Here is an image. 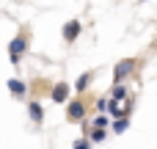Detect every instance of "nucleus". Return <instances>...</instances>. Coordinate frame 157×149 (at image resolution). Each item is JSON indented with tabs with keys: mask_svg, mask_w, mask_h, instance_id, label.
Returning a JSON list of instances; mask_svg holds the SVG:
<instances>
[{
	"mask_svg": "<svg viewBox=\"0 0 157 149\" xmlns=\"http://www.w3.org/2000/svg\"><path fill=\"white\" fill-rule=\"evenodd\" d=\"M28 53H30V33L22 28V30L8 41V61H11V66H19Z\"/></svg>",
	"mask_w": 157,
	"mask_h": 149,
	"instance_id": "f257e3e1",
	"label": "nucleus"
},
{
	"mask_svg": "<svg viewBox=\"0 0 157 149\" xmlns=\"http://www.w3.org/2000/svg\"><path fill=\"white\" fill-rule=\"evenodd\" d=\"M6 88H8V94H11L14 100H19V102L25 100V102H28V83H25L22 77H8V80H6Z\"/></svg>",
	"mask_w": 157,
	"mask_h": 149,
	"instance_id": "423d86ee",
	"label": "nucleus"
},
{
	"mask_svg": "<svg viewBox=\"0 0 157 149\" xmlns=\"http://www.w3.org/2000/svg\"><path fill=\"white\" fill-rule=\"evenodd\" d=\"M141 69V58H121L113 66V86H124L135 72Z\"/></svg>",
	"mask_w": 157,
	"mask_h": 149,
	"instance_id": "f03ea898",
	"label": "nucleus"
},
{
	"mask_svg": "<svg viewBox=\"0 0 157 149\" xmlns=\"http://www.w3.org/2000/svg\"><path fill=\"white\" fill-rule=\"evenodd\" d=\"M28 119H30L36 127H41V124H44V108H41V102H39V100H28Z\"/></svg>",
	"mask_w": 157,
	"mask_h": 149,
	"instance_id": "0eeeda50",
	"label": "nucleus"
},
{
	"mask_svg": "<svg viewBox=\"0 0 157 149\" xmlns=\"http://www.w3.org/2000/svg\"><path fill=\"white\" fill-rule=\"evenodd\" d=\"M91 127H94V130H108V127H110V119H108L105 113H99V116L91 119Z\"/></svg>",
	"mask_w": 157,
	"mask_h": 149,
	"instance_id": "9b49d317",
	"label": "nucleus"
},
{
	"mask_svg": "<svg viewBox=\"0 0 157 149\" xmlns=\"http://www.w3.org/2000/svg\"><path fill=\"white\" fill-rule=\"evenodd\" d=\"M108 102H110L108 94H105V97H97V100H94V113H97V116H99V113L108 116Z\"/></svg>",
	"mask_w": 157,
	"mask_h": 149,
	"instance_id": "9d476101",
	"label": "nucleus"
},
{
	"mask_svg": "<svg viewBox=\"0 0 157 149\" xmlns=\"http://www.w3.org/2000/svg\"><path fill=\"white\" fill-rule=\"evenodd\" d=\"M94 75L97 72H83V75H77V80H75V91H77V97H83L86 91H88V86H91V80H94Z\"/></svg>",
	"mask_w": 157,
	"mask_h": 149,
	"instance_id": "6e6552de",
	"label": "nucleus"
},
{
	"mask_svg": "<svg viewBox=\"0 0 157 149\" xmlns=\"http://www.w3.org/2000/svg\"><path fill=\"white\" fill-rule=\"evenodd\" d=\"M69 100H72V86H69L66 80H58V83L50 86V102H55V105H66Z\"/></svg>",
	"mask_w": 157,
	"mask_h": 149,
	"instance_id": "20e7f679",
	"label": "nucleus"
},
{
	"mask_svg": "<svg viewBox=\"0 0 157 149\" xmlns=\"http://www.w3.org/2000/svg\"><path fill=\"white\" fill-rule=\"evenodd\" d=\"M80 33H83V22H80V19H66V22H63V28H61V39H63L66 44L77 41V39H80Z\"/></svg>",
	"mask_w": 157,
	"mask_h": 149,
	"instance_id": "39448f33",
	"label": "nucleus"
},
{
	"mask_svg": "<svg viewBox=\"0 0 157 149\" xmlns=\"http://www.w3.org/2000/svg\"><path fill=\"white\" fill-rule=\"evenodd\" d=\"M72 149H94V147H91V141H88V138H83V135H80V138H75Z\"/></svg>",
	"mask_w": 157,
	"mask_h": 149,
	"instance_id": "4468645a",
	"label": "nucleus"
},
{
	"mask_svg": "<svg viewBox=\"0 0 157 149\" xmlns=\"http://www.w3.org/2000/svg\"><path fill=\"white\" fill-rule=\"evenodd\" d=\"M127 130H130V119H119V122H110V133L121 135V133H127Z\"/></svg>",
	"mask_w": 157,
	"mask_h": 149,
	"instance_id": "f8f14e48",
	"label": "nucleus"
},
{
	"mask_svg": "<svg viewBox=\"0 0 157 149\" xmlns=\"http://www.w3.org/2000/svg\"><path fill=\"white\" fill-rule=\"evenodd\" d=\"M127 97H130L127 86H110V91H108V100H113V102H124Z\"/></svg>",
	"mask_w": 157,
	"mask_h": 149,
	"instance_id": "1a4fd4ad",
	"label": "nucleus"
},
{
	"mask_svg": "<svg viewBox=\"0 0 157 149\" xmlns=\"http://www.w3.org/2000/svg\"><path fill=\"white\" fill-rule=\"evenodd\" d=\"M86 116H88V100H86V97H72V100L66 102V122L83 124Z\"/></svg>",
	"mask_w": 157,
	"mask_h": 149,
	"instance_id": "7ed1b4c3",
	"label": "nucleus"
},
{
	"mask_svg": "<svg viewBox=\"0 0 157 149\" xmlns=\"http://www.w3.org/2000/svg\"><path fill=\"white\" fill-rule=\"evenodd\" d=\"M105 138H108V130H94V127H91V133H88V141H91V147L102 144Z\"/></svg>",
	"mask_w": 157,
	"mask_h": 149,
	"instance_id": "ddd939ff",
	"label": "nucleus"
}]
</instances>
